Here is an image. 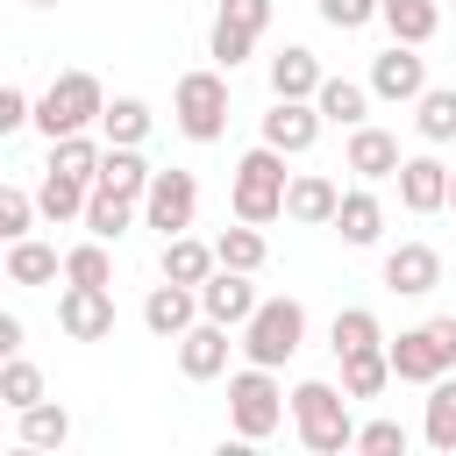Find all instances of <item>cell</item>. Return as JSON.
<instances>
[{
  "label": "cell",
  "instance_id": "cell-28",
  "mask_svg": "<svg viewBox=\"0 0 456 456\" xmlns=\"http://www.w3.org/2000/svg\"><path fill=\"white\" fill-rule=\"evenodd\" d=\"M135 207H142V200L93 185V200H86V235H100V242H121V235L135 228Z\"/></svg>",
  "mask_w": 456,
  "mask_h": 456
},
{
  "label": "cell",
  "instance_id": "cell-21",
  "mask_svg": "<svg viewBox=\"0 0 456 456\" xmlns=\"http://www.w3.org/2000/svg\"><path fill=\"white\" fill-rule=\"evenodd\" d=\"M378 21L392 28V43H435L442 0H378Z\"/></svg>",
  "mask_w": 456,
  "mask_h": 456
},
{
  "label": "cell",
  "instance_id": "cell-10",
  "mask_svg": "<svg viewBox=\"0 0 456 456\" xmlns=\"http://www.w3.org/2000/svg\"><path fill=\"white\" fill-rule=\"evenodd\" d=\"M370 93L392 100V107H413V100L428 93V57H420V43L378 50V57H370Z\"/></svg>",
  "mask_w": 456,
  "mask_h": 456
},
{
  "label": "cell",
  "instance_id": "cell-24",
  "mask_svg": "<svg viewBox=\"0 0 456 456\" xmlns=\"http://www.w3.org/2000/svg\"><path fill=\"white\" fill-rule=\"evenodd\" d=\"M86 200H93V185L86 178H71V171H43V185H36V207H43V221H86Z\"/></svg>",
  "mask_w": 456,
  "mask_h": 456
},
{
  "label": "cell",
  "instance_id": "cell-42",
  "mask_svg": "<svg viewBox=\"0 0 456 456\" xmlns=\"http://www.w3.org/2000/svg\"><path fill=\"white\" fill-rule=\"evenodd\" d=\"M36 121V100L21 86H0V128H28Z\"/></svg>",
  "mask_w": 456,
  "mask_h": 456
},
{
  "label": "cell",
  "instance_id": "cell-22",
  "mask_svg": "<svg viewBox=\"0 0 456 456\" xmlns=\"http://www.w3.org/2000/svg\"><path fill=\"white\" fill-rule=\"evenodd\" d=\"M370 86H356V78H321V93H314V107H321V121H335V128H363V114H370Z\"/></svg>",
  "mask_w": 456,
  "mask_h": 456
},
{
  "label": "cell",
  "instance_id": "cell-29",
  "mask_svg": "<svg viewBox=\"0 0 456 456\" xmlns=\"http://www.w3.org/2000/svg\"><path fill=\"white\" fill-rule=\"evenodd\" d=\"M420 435H428V449L456 456V370L428 385V413H420Z\"/></svg>",
  "mask_w": 456,
  "mask_h": 456
},
{
  "label": "cell",
  "instance_id": "cell-32",
  "mask_svg": "<svg viewBox=\"0 0 456 456\" xmlns=\"http://www.w3.org/2000/svg\"><path fill=\"white\" fill-rule=\"evenodd\" d=\"M413 128L420 142H456V86H428L413 100Z\"/></svg>",
  "mask_w": 456,
  "mask_h": 456
},
{
  "label": "cell",
  "instance_id": "cell-27",
  "mask_svg": "<svg viewBox=\"0 0 456 456\" xmlns=\"http://www.w3.org/2000/svg\"><path fill=\"white\" fill-rule=\"evenodd\" d=\"M50 278H64V256L36 235H14L7 242V285H50Z\"/></svg>",
  "mask_w": 456,
  "mask_h": 456
},
{
  "label": "cell",
  "instance_id": "cell-6",
  "mask_svg": "<svg viewBox=\"0 0 456 456\" xmlns=\"http://www.w3.org/2000/svg\"><path fill=\"white\" fill-rule=\"evenodd\" d=\"M306 342V306L299 299H256V314L242 321V356L249 363H292Z\"/></svg>",
  "mask_w": 456,
  "mask_h": 456
},
{
  "label": "cell",
  "instance_id": "cell-33",
  "mask_svg": "<svg viewBox=\"0 0 456 456\" xmlns=\"http://www.w3.org/2000/svg\"><path fill=\"white\" fill-rule=\"evenodd\" d=\"M392 385V356L385 349H356V356H342V392L349 399H378Z\"/></svg>",
  "mask_w": 456,
  "mask_h": 456
},
{
  "label": "cell",
  "instance_id": "cell-35",
  "mask_svg": "<svg viewBox=\"0 0 456 456\" xmlns=\"http://www.w3.org/2000/svg\"><path fill=\"white\" fill-rule=\"evenodd\" d=\"M21 442H28V449H64V442H71V413L50 406V399L21 406Z\"/></svg>",
  "mask_w": 456,
  "mask_h": 456
},
{
  "label": "cell",
  "instance_id": "cell-31",
  "mask_svg": "<svg viewBox=\"0 0 456 456\" xmlns=\"http://www.w3.org/2000/svg\"><path fill=\"white\" fill-rule=\"evenodd\" d=\"M328 349H335V356L385 349V328H378V314H370V306H342V314H335V328H328Z\"/></svg>",
  "mask_w": 456,
  "mask_h": 456
},
{
  "label": "cell",
  "instance_id": "cell-15",
  "mask_svg": "<svg viewBox=\"0 0 456 456\" xmlns=\"http://www.w3.org/2000/svg\"><path fill=\"white\" fill-rule=\"evenodd\" d=\"M192 321H200V285H178V278L150 285V299H142V328H150V335L178 342V335H185Z\"/></svg>",
  "mask_w": 456,
  "mask_h": 456
},
{
  "label": "cell",
  "instance_id": "cell-2",
  "mask_svg": "<svg viewBox=\"0 0 456 456\" xmlns=\"http://www.w3.org/2000/svg\"><path fill=\"white\" fill-rule=\"evenodd\" d=\"M285 399L292 392H278L271 363H242L228 378V428H235V442H271L285 428Z\"/></svg>",
  "mask_w": 456,
  "mask_h": 456
},
{
  "label": "cell",
  "instance_id": "cell-16",
  "mask_svg": "<svg viewBox=\"0 0 456 456\" xmlns=\"http://www.w3.org/2000/svg\"><path fill=\"white\" fill-rule=\"evenodd\" d=\"M228 349H235V342H228V328L200 314V321L178 335V370H185L192 385H207V378H221V370H228Z\"/></svg>",
  "mask_w": 456,
  "mask_h": 456
},
{
  "label": "cell",
  "instance_id": "cell-5",
  "mask_svg": "<svg viewBox=\"0 0 456 456\" xmlns=\"http://www.w3.org/2000/svg\"><path fill=\"white\" fill-rule=\"evenodd\" d=\"M100 114H107V93H100L93 71H57L50 93L36 100V128H43L50 142H57V135H86Z\"/></svg>",
  "mask_w": 456,
  "mask_h": 456
},
{
  "label": "cell",
  "instance_id": "cell-19",
  "mask_svg": "<svg viewBox=\"0 0 456 456\" xmlns=\"http://www.w3.org/2000/svg\"><path fill=\"white\" fill-rule=\"evenodd\" d=\"M321 57L306 50V43H285L278 57H271V100H314L321 93Z\"/></svg>",
  "mask_w": 456,
  "mask_h": 456
},
{
  "label": "cell",
  "instance_id": "cell-37",
  "mask_svg": "<svg viewBox=\"0 0 456 456\" xmlns=\"http://www.w3.org/2000/svg\"><path fill=\"white\" fill-rule=\"evenodd\" d=\"M36 399H43V370H36L28 356H7V363H0V406L21 413V406H36Z\"/></svg>",
  "mask_w": 456,
  "mask_h": 456
},
{
  "label": "cell",
  "instance_id": "cell-17",
  "mask_svg": "<svg viewBox=\"0 0 456 456\" xmlns=\"http://www.w3.org/2000/svg\"><path fill=\"white\" fill-rule=\"evenodd\" d=\"M399 207L406 214H442L449 207V164L442 157H406L399 164Z\"/></svg>",
  "mask_w": 456,
  "mask_h": 456
},
{
  "label": "cell",
  "instance_id": "cell-20",
  "mask_svg": "<svg viewBox=\"0 0 456 456\" xmlns=\"http://www.w3.org/2000/svg\"><path fill=\"white\" fill-rule=\"evenodd\" d=\"M335 207H342V185L321 178V171H299V178L285 185V214L306 221V228H335Z\"/></svg>",
  "mask_w": 456,
  "mask_h": 456
},
{
  "label": "cell",
  "instance_id": "cell-26",
  "mask_svg": "<svg viewBox=\"0 0 456 456\" xmlns=\"http://www.w3.org/2000/svg\"><path fill=\"white\" fill-rule=\"evenodd\" d=\"M214 271H221L214 242H200V235H164V278H178V285H207Z\"/></svg>",
  "mask_w": 456,
  "mask_h": 456
},
{
  "label": "cell",
  "instance_id": "cell-34",
  "mask_svg": "<svg viewBox=\"0 0 456 456\" xmlns=\"http://www.w3.org/2000/svg\"><path fill=\"white\" fill-rule=\"evenodd\" d=\"M100 135H107V142H135V150H142V135H150V100H135V93L107 100V114H100Z\"/></svg>",
  "mask_w": 456,
  "mask_h": 456
},
{
  "label": "cell",
  "instance_id": "cell-43",
  "mask_svg": "<svg viewBox=\"0 0 456 456\" xmlns=\"http://www.w3.org/2000/svg\"><path fill=\"white\" fill-rule=\"evenodd\" d=\"M0 356H21V314H0Z\"/></svg>",
  "mask_w": 456,
  "mask_h": 456
},
{
  "label": "cell",
  "instance_id": "cell-11",
  "mask_svg": "<svg viewBox=\"0 0 456 456\" xmlns=\"http://www.w3.org/2000/svg\"><path fill=\"white\" fill-rule=\"evenodd\" d=\"M57 328L71 342H107L114 335V285H64L57 292Z\"/></svg>",
  "mask_w": 456,
  "mask_h": 456
},
{
  "label": "cell",
  "instance_id": "cell-25",
  "mask_svg": "<svg viewBox=\"0 0 456 456\" xmlns=\"http://www.w3.org/2000/svg\"><path fill=\"white\" fill-rule=\"evenodd\" d=\"M335 228H342V242L349 249H370L378 235H385V207H378V192H342V207H335Z\"/></svg>",
  "mask_w": 456,
  "mask_h": 456
},
{
  "label": "cell",
  "instance_id": "cell-36",
  "mask_svg": "<svg viewBox=\"0 0 456 456\" xmlns=\"http://www.w3.org/2000/svg\"><path fill=\"white\" fill-rule=\"evenodd\" d=\"M64 285H114V256L100 235H86L78 249H64Z\"/></svg>",
  "mask_w": 456,
  "mask_h": 456
},
{
  "label": "cell",
  "instance_id": "cell-41",
  "mask_svg": "<svg viewBox=\"0 0 456 456\" xmlns=\"http://www.w3.org/2000/svg\"><path fill=\"white\" fill-rule=\"evenodd\" d=\"M321 21H328V28H342V36H356V28H370V21H378V0H321Z\"/></svg>",
  "mask_w": 456,
  "mask_h": 456
},
{
  "label": "cell",
  "instance_id": "cell-38",
  "mask_svg": "<svg viewBox=\"0 0 456 456\" xmlns=\"http://www.w3.org/2000/svg\"><path fill=\"white\" fill-rule=\"evenodd\" d=\"M100 157H107V150H100L93 135H57V142H50V164L71 171V178H86V185L100 178Z\"/></svg>",
  "mask_w": 456,
  "mask_h": 456
},
{
  "label": "cell",
  "instance_id": "cell-39",
  "mask_svg": "<svg viewBox=\"0 0 456 456\" xmlns=\"http://www.w3.org/2000/svg\"><path fill=\"white\" fill-rule=\"evenodd\" d=\"M43 207H36V192H21V185H0V235L14 242V235H28V221H36Z\"/></svg>",
  "mask_w": 456,
  "mask_h": 456
},
{
  "label": "cell",
  "instance_id": "cell-30",
  "mask_svg": "<svg viewBox=\"0 0 456 456\" xmlns=\"http://www.w3.org/2000/svg\"><path fill=\"white\" fill-rule=\"evenodd\" d=\"M214 256H221L228 271H264L271 242H264V228H256V221H235V228H221V235H214Z\"/></svg>",
  "mask_w": 456,
  "mask_h": 456
},
{
  "label": "cell",
  "instance_id": "cell-18",
  "mask_svg": "<svg viewBox=\"0 0 456 456\" xmlns=\"http://www.w3.org/2000/svg\"><path fill=\"white\" fill-rule=\"evenodd\" d=\"M342 164H349L363 185H378V178H399L406 157H399V135H385V128L363 121V128H349V157H342Z\"/></svg>",
  "mask_w": 456,
  "mask_h": 456
},
{
  "label": "cell",
  "instance_id": "cell-13",
  "mask_svg": "<svg viewBox=\"0 0 456 456\" xmlns=\"http://www.w3.org/2000/svg\"><path fill=\"white\" fill-rule=\"evenodd\" d=\"M264 142L285 150V157H306V150L321 142V107H314V100H271V114H264Z\"/></svg>",
  "mask_w": 456,
  "mask_h": 456
},
{
  "label": "cell",
  "instance_id": "cell-45",
  "mask_svg": "<svg viewBox=\"0 0 456 456\" xmlns=\"http://www.w3.org/2000/svg\"><path fill=\"white\" fill-rule=\"evenodd\" d=\"M28 7H57V0H28Z\"/></svg>",
  "mask_w": 456,
  "mask_h": 456
},
{
  "label": "cell",
  "instance_id": "cell-7",
  "mask_svg": "<svg viewBox=\"0 0 456 456\" xmlns=\"http://www.w3.org/2000/svg\"><path fill=\"white\" fill-rule=\"evenodd\" d=\"M171 114H178L185 142H221L228 135V78L221 71H185L178 93H171Z\"/></svg>",
  "mask_w": 456,
  "mask_h": 456
},
{
  "label": "cell",
  "instance_id": "cell-12",
  "mask_svg": "<svg viewBox=\"0 0 456 456\" xmlns=\"http://www.w3.org/2000/svg\"><path fill=\"white\" fill-rule=\"evenodd\" d=\"M435 285H442V249H435V242H399V249H385V292L428 299Z\"/></svg>",
  "mask_w": 456,
  "mask_h": 456
},
{
  "label": "cell",
  "instance_id": "cell-23",
  "mask_svg": "<svg viewBox=\"0 0 456 456\" xmlns=\"http://www.w3.org/2000/svg\"><path fill=\"white\" fill-rule=\"evenodd\" d=\"M150 178H157V171L142 164V150H135V142H107V157H100V178H93V185L142 200V192H150Z\"/></svg>",
  "mask_w": 456,
  "mask_h": 456
},
{
  "label": "cell",
  "instance_id": "cell-9",
  "mask_svg": "<svg viewBox=\"0 0 456 456\" xmlns=\"http://www.w3.org/2000/svg\"><path fill=\"white\" fill-rule=\"evenodd\" d=\"M264 28H271V0H221L214 36H207L214 64H221V71H235V64L256 50V36H264Z\"/></svg>",
  "mask_w": 456,
  "mask_h": 456
},
{
  "label": "cell",
  "instance_id": "cell-3",
  "mask_svg": "<svg viewBox=\"0 0 456 456\" xmlns=\"http://www.w3.org/2000/svg\"><path fill=\"white\" fill-rule=\"evenodd\" d=\"M385 356H392V378H399V385H435V378H449V370H456V314H435V321L406 328L399 342H385Z\"/></svg>",
  "mask_w": 456,
  "mask_h": 456
},
{
  "label": "cell",
  "instance_id": "cell-14",
  "mask_svg": "<svg viewBox=\"0 0 456 456\" xmlns=\"http://www.w3.org/2000/svg\"><path fill=\"white\" fill-rule=\"evenodd\" d=\"M249 278H256V271H228V264H221V271L200 285V314L221 321V328H242V321L256 314V285H249Z\"/></svg>",
  "mask_w": 456,
  "mask_h": 456
},
{
  "label": "cell",
  "instance_id": "cell-1",
  "mask_svg": "<svg viewBox=\"0 0 456 456\" xmlns=\"http://www.w3.org/2000/svg\"><path fill=\"white\" fill-rule=\"evenodd\" d=\"M292 428L314 456H335V449H356V428H349V392L328 385V378H299L292 385Z\"/></svg>",
  "mask_w": 456,
  "mask_h": 456
},
{
  "label": "cell",
  "instance_id": "cell-4",
  "mask_svg": "<svg viewBox=\"0 0 456 456\" xmlns=\"http://www.w3.org/2000/svg\"><path fill=\"white\" fill-rule=\"evenodd\" d=\"M285 150H271V142H256V150H242V164H235V192H228V207H235V221H278L285 214Z\"/></svg>",
  "mask_w": 456,
  "mask_h": 456
},
{
  "label": "cell",
  "instance_id": "cell-44",
  "mask_svg": "<svg viewBox=\"0 0 456 456\" xmlns=\"http://www.w3.org/2000/svg\"><path fill=\"white\" fill-rule=\"evenodd\" d=\"M449 207H456V171H449Z\"/></svg>",
  "mask_w": 456,
  "mask_h": 456
},
{
  "label": "cell",
  "instance_id": "cell-40",
  "mask_svg": "<svg viewBox=\"0 0 456 456\" xmlns=\"http://www.w3.org/2000/svg\"><path fill=\"white\" fill-rule=\"evenodd\" d=\"M356 449L363 456H406V428L399 420H363L356 428Z\"/></svg>",
  "mask_w": 456,
  "mask_h": 456
},
{
  "label": "cell",
  "instance_id": "cell-8",
  "mask_svg": "<svg viewBox=\"0 0 456 456\" xmlns=\"http://www.w3.org/2000/svg\"><path fill=\"white\" fill-rule=\"evenodd\" d=\"M192 214H200V178L192 171H157L150 178V192H142V228H157V235H185L192 228Z\"/></svg>",
  "mask_w": 456,
  "mask_h": 456
}]
</instances>
